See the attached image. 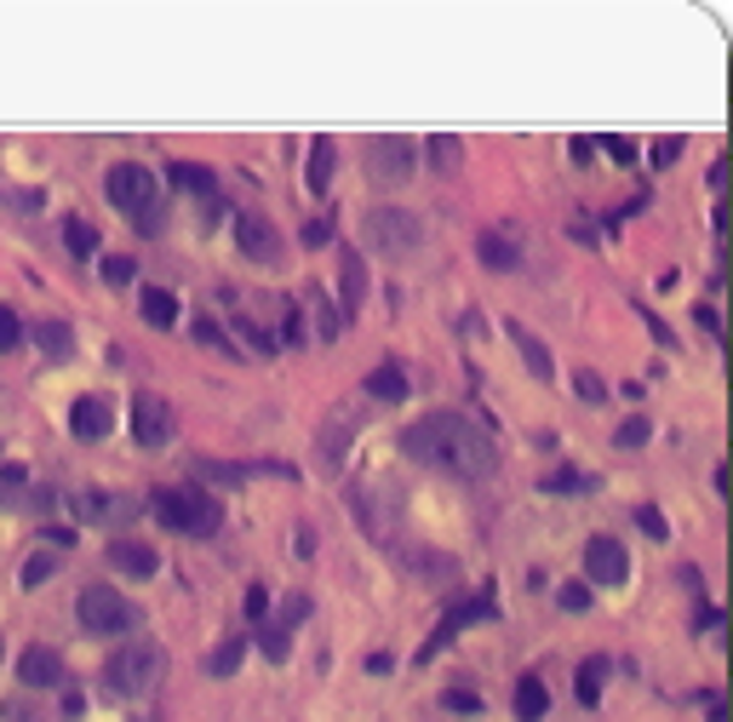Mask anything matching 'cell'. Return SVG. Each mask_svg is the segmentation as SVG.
<instances>
[{
  "label": "cell",
  "instance_id": "obj_22",
  "mask_svg": "<svg viewBox=\"0 0 733 722\" xmlns=\"http://www.w3.org/2000/svg\"><path fill=\"white\" fill-rule=\"evenodd\" d=\"M144 321L149 328H179V298L167 287H144Z\"/></svg>",
  "mask_w": 733,
  "mask_h": 722
},
{
  "label": "cell",
  "instance_id": "obj_23",
  "mask_svg": "<svg viewBox=\"0 0 733 722\" xmlns=\"http://www.w3.org/2000/svg\"><path fill=\"white\" fill-rule=\"evenodd\" d=\"M511 339H516V351H522L527 373H534V379H550V351H545V344L522 328V321H511Z\"/></svg>",
  "mask_w": 733,
  "mask_h": 722
},
{
  "label": "cell",
  "instance_id": "obj_21",
  "mask_svg": "<svg viewBox=\"0 0 733 722\" xmlns=\"http://www.w3.org/2000/svg\"><path fill=\"white\" fill-rule=\"evenodd\" d=\"M545 711H550L545 677H522V683H516V722H539Z\"/></svg>",
  "mask_w": 733,
  "mask_h": 722
},
{
  "label": "cell",
  "instance_id": "obj_30",
  "mask_svg": "<svg viewBox=\"0 0 733 722\" xmlns=\"http://www.w3.org/2000/svg\"><path fill=\"white\" fill-rule=\"evenodd\" d=\"M442 711H453V717H482V694H470V688H447V694H442Z\"/></svg>",
  "mask_w": 733,
  "mask_h": 722
},
{
  "label": "cell",
  "instance_id": "obj_1",
  "mask_svg": "<svg viewBox=\"0 0 733 722\" xmlns=\"http://www.w3.org/2000/svg\"><path fill=\"white\" fill-rule=\"evenodd\" d=\"M401 454L430 465V470H447V477H493L499 470V442L488 425H476L470 413L459 408H436L424 413L413 431H401Z\"/></svg>",
  "mask_w": 733,
  "mask_h": 722
},
{
  "label": "cell",
  "instance_id": "obj_36",
  "mask_svg": "<svg viewBox=\"0 0 733 722\" xmlns=\"http://www.w3.org/2000/svg\"><path fill=\"white\" fill-rule=\"evenodd\" d=\"M53 574H58V562H53V557H30V562H23V585H30V591L46 585Z\"/></svg>",
  "mask_w": 733,
  "mask_h": 722
},
{
  "label": "cell",
  "instance_id": "obj_13",
  "mask_svg": "<svg viewBox=\"0 0 733 722\" xmlns=\"http://www.w3.org/2000/svg\"><path fill=\"white\" fill-rule=\"evenodd\" d=\"M69 436L75 442H104L110 436V402L104 396H81V402L69 408Z\"/></svg>",
  "mask_w": 733,
  "mask_h": 722
},
{
  "label": "cell",
  "instance_id": "obj_19",
  "mask_svg": "<svg viewBox=\"0 0 733 722\" xmlns=\"http://www.w3.org/2000/svg\"><path fill=\"white\" fill-rule=\"evenodd\" d=\"M362 390L373 396V402H401V396H408V373H401L396 362H385V367H373L362 379Z\"/></svg>",
  "mask_w": 733,
  "mask_h": 722
},
{
  "label": "cell",
  "instance_id": "obj_16",
  "mask_svg": "<svg viewBox=\"0 0 733 722\" xmlns=\"http://www.w3.org/2000/svg\"><path fill=\"white\" fill-rule=\"evenodd\" d=\"M18 677L30 683V688H58V683H64V665H58V654H53V649H23Z\"/></svg>",
  "mask_w": 733,
  "mask_h": 722
},
{
  "label": "cell",
  "instance_id": "obj_25",
  "mask_svg": "<svg viewBox=\"0 0 733 722\" xmlns=\"http://www.w3.org/2000/svg\"><path fill=\"white\" fill-rule=\"evenodd\" d=\"M333 156H339L333 138H316V144H310V167H305L310 190H327V184H333Z\"/></svg>",
  "mask_w": 733,
  "mask_h": 722
},
{
  "label": "cell",
  "instance_id": "obj_35",
  "mask_svg": "<svg viewBox=\"0 0 733 722\" xmlns=\"http://www.w3.org/2000/svg\"><path fill=\"white\" fill-rule=\"evenodd\" d=\"M637 528H642L648 539H671V528H665V511H660V505H642V511H637Z\"/></svg>",
  "mask_w": 733,
  "mask_h": 722
},
{
  "label": "cell",
  "instance_id": "obj_5",
  "mask_svg": "<svg viewBox=\"0 0 733 722\" xmlns=\"http://www.w3.org/2000/svg\"><path fill=\"white\" fill-rule=\"evenodd\" d=\"M362 241L373 247V253H413V247L424 241V224L408 207H373L362 218Z\"/></svg>",
  "mask_w": 733,
  "mask_h": 722
},
{
  "label": "cell",
  "instance_id": "obj_43",
  "mask_svg": "<svg viewBox=\"0 0 733 722\" xmlns=\"http://www.w3.org/2000/svg\"><path fill=\"white\" fill-rule=\"evenodd\" d=\"M241 339L252 344V351H264V356L275 351V333H264V328H259V321H247V316H241Z\"/></svg>",
  "mask_w": 733,
  "mask_h": 722
},
{
  "label": "cell",
  "instance_id": "obj_38",
  "mask_svg": "<svg viewBox=\"0 0 733 722\" xmlns=\"http://www.w3.org/2000/svg\"><path fill=\"white\" fill-rule=\"evenodd\" d=\"M648 436H653V425L637 413V419H625V425H619V436H614V442H619V447H642Z\"/></svg>",
  "mask_w": 733,
  "mask_h": 722
},
{
  "label": "cell",
  "instance_id": "obj_17",
  "mask_svg": "<svg viewBox=\"0 0 733 722\" xmlns=\"http://www.w3.org/2000/svg\"><path fill=\"white\" fill-rule=\"evenodd\" d=\"M401 562H408V568H419V580H424V585L459 580V562H453V557H442V551H419V545H408V551H401Z\"/></svg>",
  "mask_w": 733,
  "mask_h": 722
},
{
  "label": "cell",
  "instance_id": "obj_8",
  "mask_svg": "<svg viewBox=\"0 0 733 722\" xmlns=\"http://www.w3.org/2000/svg\"><path fill=\"white\" fill-rule=\"evenodd\" d=\"M172 431H179V413H172V402L161 390H133V442L138 447H167L172 442Z\"/></svg>",
  "mask_w": 733,
  "mask_h": 722
},
{
  "label": "cell",
  "instance_id": "obj_27",
  "mask_svg": "<svg viewBox=\"0 0 733 722\" xmlns=\"http://www.w3.org/2000/svg\"><path fill=\"white\" fill-rule=\"evenodd\" d=\"M64 247H69L75 259H92V253H98V230H92L87 218H69V224H64Z\"/></svg>",
  "mask_w": 733,
  "mask_h": 722
},
{
  "label": "cell",
  "instance_id": "obj_28",
  "mask_svg": "<svg viewBox=\"0 0 733 722\" xmlns=\"http://www.w3.org/2000/svg\"><path fill=\"white\" fill-rule=\"evenodd\" d=\"M602 677H608V660H585V665H579V700H585V706H596L602 700Z\"/></svg>",
  "mask_w": 733,
  "mask_h": 722
},
{
  "label": "cell",
  "instance_id": "obj_9",
  "mask_svg": "<svg viewBox=\"0 0 733 722\" xmlns=\"http://www.w3.org/2000/svg\"><path fill=\"white\" fill-rule=\"evenodd\" d=\"M236 253L247 264H282V230L264 213H236Z\"/></svg>",
  "mask_w": 733,
  "mask_h": 722
},
{
  "label": "cell",
  "instance_id": "obj_47",
  "mask_svg": "<svg viewBox=\"0 0 733 722\" xmlns=\"http://www.w3.org/2000/svg\"><path fill=\"white\" fill-rule=\"evenodd\" d=\"M596 149H608L614 161H637V144L630 138H596Z\"/></svg>",
  "mask_w": 733,
  "mask_h": 722
},
{
  "label": "cell",
  "instance_id": "obj_20",
  "mask_svg": "<svg viewBox=\"0 0 733 722\" xmlns=\"http://www.w3.org/2000/svg\"><path fill=\"white\" fill-rule=\"evenodd\" d=\"M167 179L179 184V190H190V195H218V172L201 167V161H172Z\"/></svg>",
  "mask_w": 733,
  "mask_h": 722
},
{
  "label": "cell",
  "instance_id": "obj_42",
  "mask_svg": "<svg viewBox=\"0 0 733 722\" xmlns=\"http://www.w3.org/2000/svg\"><path fill=\"white\" fill-rule=\"evenodd\" d=\"M556 603H562L568 614H585L591 608V585H562V591H556Z\"/></svg>",
  "mask_w": 733,
  "mask_h": 722
},
{
  "label": "cell",
  "instance_id": "obj_10",
  "mask_svg": "<svg viewBox=\"0 0 733 722\" xmlns=\"http://www.w3.org/2000/svg\"><path fill=\"white\" fill-rule=\"evenodd\" d=\"M350 505H356V516L367 522V534H373V539H390V528L401 522V493H396L390 482H362Z\"/></svg>",
  "mask_w": 733,
  "mask_h": 722
},
{
  "label": "cell",
  "instance_id": "obj_14",
  "mask_svg": "<svg viewBox=\"0 0 733 722\" xmlns=\"http://www.w3.org/2000/svg\"><path fill=\"white\" fill-rule=\"evenodd\" d=\"M110 562L121 568V574H133V580H156V574H161L156 545H144V539H115V545H110Z\"/></svg>",
  "mask_w": 733,
  "mask_h": 722
},
{
  "label": "cell",
  "instance_id": "obj_18",
  "mask_svg": "<svg viewBox=\"0 0 733 722\" xmlns=\"http://www.w3.org/2000/svg\"><path fill=\"white\" fill-rule=\"evenodd\" d=\"M344 298H339V316L350 321V316H362V298H367V264H362V253H344Z\"/></svg>",
  "mask_w": 733,
  "mask_h": 722
},
{
  "label": "cell",
  "instance_id": "obj_33",
  "mask_svg": "<svg viewBox=\"0 0 733 722\" xmlns=\"http://www.w3.org/2000/svg\"><path fill=\"white\" fill-rule=\"evenodd\" d=\"M41 351L53 356V362L69 356V328H64V321H46V328H41Z\"/></svg>",
  "mask_w": 733,
  "mask_h": 722
},
{
  "label": "cell",
  "instance_id": "obj_7",
  "mask_svg": "<svg viewBox=\"0 0 733 722\" xmlns=\"http://www.w3.org/2000/svg\"><path fill=\"white\" fill-rule=\"evenodd\" d=\"M413 167H419V149L408 138H367L362 144V172H367L373 184H385V190L408 184Z\"/></svg>",
  "mask_w": 733,
  "mask_h": 722
},
{
  "label": "cell",
  "instance_id": "obj_15",
  "mask_svg": "<svg viewBox=\"0 0 733 722\" xmlns=\"http://www.w3.org/2000/svg\"><path fill=\"white\" fill-rule=\"evenodd\" d=\"M293 305H298V316H310V321H316V344H333V339H339V328H344V316H339L333 305H327V293H321V287H310V293H298V298H293Z\"/></svg>",
  "mask_w": 733,
  "mask_h": 722
},
{
  "label": "cell",
  "instance_id": "obj_40",
  "mask_svg": "<svg viewBox=\"0 0 733 722\" xmlns=\"http://www.w3.org/2000/svg\"><path fill=\"white\" fill-rule=\"evenodd\" d=\"M573 390H579V402H608V385H602L591 367H585V373H579V379H573Z\"/></svg>",
  "mask_w": 733,
  "mask_h": 722
},
{
  "label": "cell",
  "instance_id": "obj_45",
  "mask_svg": "<svg viewBox=\"0 0 733 722\" xmlns=\"http://www.w3.org/2000/svg\"><path fill=\"white\" fill-rule=\"evenodd\" d=\"M23 482H30V477H23V465H0V493H7V500H18Z\"/></svg>",
  "mask_w": 733,
  "mask_h": 722
},
{
  "label": "cell",
  "instance_id": "obj_44",
  "mask_svg": "<svg viewBox=\"0 0 733 722\" xmlns=\"http://www.w3.org/2000/svg\"><path fill=\"white\" fill-rule=\"evenodd\" d=\"M18 344H23L18 316H12V310H0V351H18Z\"/></svg>",
  "mask_w": 733,
  "mask_h": 722
},
{
  "label": "cell",
  "instance_id": "obj_4",
  "mask_svg": "<svg viewBox=\"0 0 733 722\" xmlns=\"http://www.w3.org/2000/svg\"><path fill=\"white\" fill-rule=\"evenodd\" d=\"M75 614H81V631L87 637H121V631L138 626V608L126 603L121 591H110V585H87L81 603H75Z\"/></svg>",
  "mask_w": 733,
  "mask_h": 722
},
{
  "label": "cell",
  "instance_id": "obj_50",
  "mask_svg": "<svg viewBox=\"0 0 733 722\" xmlns=\"http://www.w3.org/2000/svg\"><path fill=\"white\" fill-rule=\"evenodd\" d=\"M682 156V138H660V144H653V167H671Z\"/></svg>",
  "mask_w": 733,
  "mask_h": 722
},
{
  "label": "cell",
  "instance_id": "obj_37",
  "mask_svg": "<svg viewBox=\"0 0 733 722\" xmlns=\"http://www.w3.org/2000/svg\"><path fill=\"white\" fill-rule=\"evenodd\" d=\"M310 619V596L298 591V596H287V608H282V631H298Z\"/></svg>",
  "mask_w": 733,
  "mask_h": 722
},
{
  "label": "cell",
  "instance_id": "obj_24",
  "mask_svg": "<svg viewBox=\"0 0 733 722\" xmlns=\"http://www.w3.org/2000/svg\"><path fill=\"white\" fill-rule=\"evenodd\" d=\"M499 608H493V596H470V603H453L442 619H447V626L453 631H465V626H482V619H493Z\"/></svg>",
  "mask_w": 733,
  "mask_h": 722
},
{
  "label": "cell",
  "instance_id": "obj_49",
  "mask_svg": "<svg viewBox=\"0 0 733 722\" xmlns=\"http://www.w3.org/2000/svg\"><path fill=\"white\" fill-rule=\"evenodd\" d=\"M327 241H333V224H327V218H310V224H305V247H327Z\"/></svg>",
  "mask_w": 733,
  "mask_h": 722
},
{
  "label": "cell",
  "instance_id": "obj_46",
  "mask_svg": "<svg viewBox=\"0 0 733 722\" xmlns=\"http://www.w3.org/2000/svg\"><path fill=\"white\" fill-rule=\"evenodd\" d=\"M264 614H270V591L252 585V591H247V619H259V626H264Z\"/></svg>",
  "mask_w": 733,
  "mask_h": 722
},
{
  "label": "cell",
  "instance_id": "obj_2",
  "mask_svg": "<svg viewBox=\"0 0 733 722\" xmlns=\"http://www.w3.org/2000/svg\"><path fill=\"white\" fill-rule=\"evenodd\" d=\"M104 190H110V202L126 213V224H133L138 236H161L167 230V202H161V184H156L149 167H138V161L110 167Z\"/></svg>",
  "mask_w": 733,
  "mask_h": 722
},
{
  "label": "cell",
  "instance_id": "obj_31",
  "mask_svg": "<svg viewBox=\"0 0 733 722\" xmlns=\"http://www.w3.org/2000/svg\"><path fill=\"white\" fill-rule=\"evenodd\" d=\"M539 488H545V493H591L596 477H579V470H556V477H545Z\"/></svg>",
  "mask_w": 733,
  "mask_h": 722
},
{
  "label": "cell",
  "instance_id": "obj_29",
  "mask_svg": "<svg viewBox=\"0 0 733 722\" xmlns=\"http://www.w3.org/2000/svg\"><path fill=\"white\" fill-rule=\"evenodd\" d=\"M241 654H247V642H241V637H230V642H224V649H213L207 671H213V677H230V671L241 665Z\"/></svg>",
  "mask_w": 733,
  "mask_h": 722
},
{
  "label": "cell",
  "instance_id": "obj_48",
  "mask_svg": "<svg viewBox=\"0 0 733 722\" xmlns=\"http://www.w3.org/2000/svg\"><path fill=\"white\" fill-rule=\"evenodd\" d=\"M195 339L207 344V351H230V339H224V333L213 328V321H195Z\"/></svg>",
  "mask_w": 733,
  "mask_h": 722
},
{
  "label": "cell",
  "instance_id": "obj_26",
  "mask_svg": "<svg viewBox=\"0 0 733 722\" xmlns=\"http://www.w3.org/2000/svg\"><path fill=\"white\" fill-rule=\"evenodd\" d=\"M344 431H350V408H339L333 419H327V431H321V454H327V465H339V459H344V442H350Z\"/></svg>",
  "mask_w": 733,
  "mask_h": 722
},
{
  "label": "cell",
  "instance_id": "obj_41",
  "mask_svg": "<svg viewBox=\"0 0 733 722\" xmlns=\"http://www.w3.org/2000/svg\"><path fill=\"white\" fill-rule=\"evenodd\" d=\"M133 276H138V259H104V282L110 287H126Z\"/></svg>",
  "mask_w": 733,
  "mask_h": 722
},
{
  "label": "cell",
  "instance_id": "obj_39",
  "mask_svg": "<svg viewBox=\"0 0 733 722\" xmlns=\"http://www.w3.org/2000/svg\"><path fill=\"white\" fill-rule=\"evenodd\" d=\"M259 649H264L270 660H287V631H282V626L270 631V619H264V626H259Z\"/></svg>",
  "mask_w": 733,
  "mask_h": 722
},
{
  "label": "cell",
  "instance_id": "obj_11",
  "mask_svg": "<svg viewBox=\"0 0 733 722\" xmlns=\"http://www.w3.org/2000/svg\"><path fill=\"white\" fill-rule=\"evenodd\" d=\"M75 516L87 528H126L138 516V500L133 493H75Z\"/></svg>",
  "mask_w": 733,
  "mask_h": 722
},
{
  "label": "cell",
  "instance_id": "obj_32",
  "mask_svg": "<svg viewBox=\"0 0 733 722\" xmlns=\"http://www.w3.org/2000/svg\"><path fill=\"white\" fill-rule=\"evenodd\" d=\"M459 156H465V144L459 138H453V133H436V138H430V161H436V167H459Z\"/></svg>",
  "mask_w": 733,
  "mask_h": 722
},
{
  "label": "cell",
  "instance_id": "obj_12",
  "mask_svg": "<svg viewBox=\"0 0 733 722\" xmlns=\"http://www.w3.org/2000/svg\"><path fill=\"white\" fill-rule=\"evenodd\" d=\"M585 574H591L596 585H625V574H630L625 545H619V539H591V545H585Z\"/></svg>",
  "mask_w": 733,
  "mask_h": 722
},
{
  "label": "cell",
  "instance_id": "obj_34",
  "mask_svg": "<svg viewBox=\"0 0 733 722\" xmlns=\"http://www.w3.org/2000/svg\"><path fill=\"white\" fill-rule=\"evenodd\" d=\"M482 264H493V270H511V264H516L511 241H499V236H482Z\"/></svg>",
  "mask_w": 733,
  "mask_h": 722
},
{
  "label": "cell",
  "instance_id": "obj_6",
  "mask_svg": "<svg viewBox=\"0 0 733 722\" xmlns=\"http://www.w3.org/2000/svg\"><path fill=\"white\" fill-rule=\"evenodd\" d=\"M104 683H110V694H121V700H126V694L138 700V694H149V688L161 683V649H149V642H138V649H121L104 665Z\"/></svg>",
  "mask_w": 733,
  "mask_h": 722
},
{
  "label": "cell",
  "instance_id": "obj_3",
  "mask_svg": "<svg viewBox=\"0 0 733 722\" xmlns=\"http://www.w3.org/2000/svg\"><path fill=\"white\" fill-rule=\"evenodd\" d=\"M149 505H156V516L167 522L172 534H190V539H213V534L224 528V505L213 500L207 488H190V482L161 488Z\"/></svg>",
  "mask_w": 733,
  "mask_h": 722
}]
</instances>
